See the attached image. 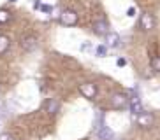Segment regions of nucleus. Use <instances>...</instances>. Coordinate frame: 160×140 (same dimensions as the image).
I'll return each instance as SVG.
<instances>
[{
	"label": "nucleus",
	"instance_id": "nucleus-1",
	"mask_svg": "<svg viewBox=\"0 0 160 140\" xmlns=\"http://www.w3.org/2000/svg\"><path fill=\"white\" fill-rule=\"evenodd\" d=\"M60 23L65 25V26H74L78 23V14L72 9H63L60 14Z\"/></svg>",
	"mask_w": 160,
	"mask_h": 140
},
{
	"label": "nucleus",
	"instance_id": "nucleus-2",
	"mask_svg": "<svg viewBox=\"0 0 160 140\" xmlns=\"http://www.w3.org/2000/svg\"><path fill=\"white\" fill-rule=\"evenodd\" d=\"M139 25L144 32H151L153 28H155V18H153V14L151 12H141V18H139Z\"/></svg>",
	"mask_w": 160,
	"mask_h": 140
},
{
	"label": "nucleus",
	"instance_id": "nucleus-3",
	"mask_svg": "<svg viewBox=\"0 0 160 140\" xmlns=\"http://www.w3.org/2000/svg\"><path fill=\"white\" fill-rule=\"evenodd\" d=\"M21 47H23L27 53H30V51H35V47H37V44H39V40H37V37L35 35H32V33H28V35H23L21 37Z\"/></svg>",
	"mask_w": 160,
	"mask_h": 140
},
{
	"label": "nucleus",
	"instance_id": "nucleus-4",
	"mask_svg": "<svg viewBox=\"0 0 160 140\" xmlns=\"http://www.w3.org/2000/svg\"><path fill=\"white\" fill-rule=\"evenodd\" d=\"M137 124L141 128H151L155 124V116L151 112H144L142 110L141 114H137Z\"/></svg>",
	"mask_w": 160,
	"mask_h": 140
},
{
	"label": "nucleus",
	"instance_id": "nucleus-5",
	"mask_svg": "<svg viewBox=\"0 0 160 140\" xmlns=\"http://www.w3.org/2000/svg\"><path fill=\"white\" fill-rule=\"evenodd\" d=\"M79 93L85 98H88V100H93L97 96V86L93 82H83L79 84Z\"/></svg>",
	"mask_w": 160,
	"mask_h": 140
},
{
	"label": "nucleus",
	"instance_id": "nucleus-6",
	"mask_svg": "<svg viewBox=\"0 0 160 140\" xmlns=\"http://www.w3.org/2000/svg\"><path fill=\"white\" fill-rule=\"evenodd\" d=\"M128 103V96L125 93H114L111 95V105L114 109H125Z\"/></svg>",
	"mask_w": 160,
	"mask_h": 140
},
{
	"label": "nucleus",
	"instance_id": "nucleus-7",
	"mask_svg": "<svg viewBox=\"0 0 160 140\" xmlns=\"http://www.w3.org/2000/svg\"><path fill=\"white\" fill-rule=\"evenodd\" d=\"M95 135H97V138H99V140H114L113 131L109 130L104 123L100 126H95Z\"/></svg>",
	"mask_w": 160,
	"mask_h": 140
},
{
	"label": "nucleus",
	"instance_id": "nucleus-8",
	"mask_svg": "<svg viewBox=\"0 0 160 140\" xmlns=\"http://www.w3.org/2000/svg\"><path fill=\"white\" fill-rule=\"evenodd\" d=\"M44 109H46V112L49 116H55V114H58V110H60V102L55 100V98H48L46 102H44Z\"/></svg>",
	"mask_w": 160,
	"mask_h": 140
},
{
	"label": "nucleus",
	"instance_id": "nucleus-9",
	"mask_svg": "<svg viewBox=\"0 0 160 140\" xmlns=\"http://www.w3.org/2000/svg\"><path fill=\"white\" fill-rule=\"evenodd\" d=\"M128 109H130V112L134 114V116H137V114H141L142 112V103L141 100H139V96H130L128 98Z\"/></svg>",
	"mask_w": 160,
	"mask_h": 140
},
{
	"label": "nucleus",
	"instance_id": "nucleus-10",
	"mask_svg": "<svg viewBox=\"0 0 160 140\" xmlns=\"http://www.w3.org/2000/svg\"><path fill=\"white\" fill-rule=\"evenodd\" d=\"M93 30L95 33H99V35H106V33H109V25L106 19H97V21H93Z\"/></svg>",
	"mask_w": 160,
	"mask_h": 140
},
{
	"label": "nucleus",
	"instance_id": "nucleus-11",
	"mask_svg": "<svg viewBox=\"0 0 160 140\" xmlns=\"http://www.w3.org/2000/svg\"><path fill=\"white\" fill-rule=\"evenodd\" d=\"M104 37H106V42H108L109 47H118L120 46V35H118L116 32H109V33H106Z\"/></svg>",
	"mask_w": 160,
	"mask_h": 140
},
{
	"label": "nucleus",
	"instance_id": "nucleus-12",
	"mask_svg": "<svg viewBox=\"0 0 160 140\" xmlns=\"http://www.w3.org/2000/svg\"><path fill=\"white\" fill-rule=\"evenodd\" d=\"M9 46H11L9 37H7V35H0V54H4V53L9 49Z\"/></svg>",
	"mask_w": 160,
	"mask_h": 140
},
{
	"label": "nucleus",
	"instance_id": "nucleus-13",
	"mask_svg": "<svg viewBox=\"0 0 160 140\" xmlns=\"http://www.w3.org/2000/svg\"><path fill=\"white\" fill-rule=\"evenodd\" d=\"M11 19V12L7 9H0V25H4V23H7Z\"/></svg>",
	"mask_w": 160,
	"mask_h": 140
},
{
	"label": "nucleus",
	"instance_id": "nucleus-14",
	"mask_svg": "<svg viewBox=\"0 0 160 140\" xmlns=\"http://www.w3.org/2000/svg\"><path fill=\"white\" fill-rule=\"evenodd\" d=\"M95 54L99 56V58H104V56L108 54V46H97V49H95Z\"/></svg>",
	"mask_w": 160,
	"mask_h": 140
},
{
	"label": "nucleus",
	"instance_id": "nucleus-15",
	"mask_svg": "<svg viewBox=\"0 0 160 140\" xmlns=\"http://www.w3.org/2000/svg\"><path fill=\"white\" fill-rule=\"evenodd\" d=\"M151 70H155L160 74V56H155L153 60H151Z\"/></svg>",
	"mask_w": 160,
	"mask_h": 140
},
{
	"label": "nucleus",
	"instance_id": "nucleus-16",
	"mask_svg": "<svg viewBox=\"0 0 160 140\" xmlns=\"http://www.w3.org/2000/svg\"><path fill=\"white\" fill-rule=\"evenodd\" d=\"M127 16H128V18H134V16H136V7H128V9H127Z\"/></svg>",
	"mask_w": 160,
	"mask_h": 140
},
{
	"label": "nucleus",
	"instance_id": "nucleus-17",
	"mask_svg": "<svg viewBox=\"0 0 160 140\" xmlns=\"http://www.w3.org/2000/svg\"><path fill=\"white\" fill-rule=\"evenodd\" d=\"M81 51H83V53H85V51H92V44H90V42L83 44V46H81Z\"/></svg>",
	"mask_w": 160,
	"mask_h": 140
},
{
	"label": "nucleus",
	"instance_id": "nucleus-18",
	"mask_svg": "<svg viewBox=\"0 0 160 140\" xmlns=\"http://www.w3.org/2000/svg\"><path fill=\"white\" fill-rule=\"evenodd\" d=\"M0 140H12V135H9V133H2V135H0Z\"/></svg>",
	"mask_w": 160,
	"mask_h": 140
},
{
	"label": "nucleus",
	"instance_id": "nucleus-19",
	"mask_svg": "<svg viewBox=\"0 0 160 140\" xmlns=\"http://www.w3.org/2000/svg\"><path fill=\"white\" fill-rule=\"evenodd\" d=\"M41 9H42V12H51V11H53V7H51V5H42Z\"/></svg>",
	"mask_w": 160,
	"mask_h": 140
},
{
	"label": "nucleus",
	"instance_id": "nucleus-20",
	"mask_svg": "<svg viewBox=\"0 0 160 140\" xmlns=\"http://www.w3.org/2000/svg\"><path fill=\"white\" fill-rule=\"evenodd\" d=\"M127 65V61L123 60V58H120V60H118V67H125Z\"/></svg>",
	"mask_w": 160,
	"mask_h": 140
},
{
	"label": "nucleus",
	"instance_id": "nucleus-21",
	"mask_svg": "<svg viewBox=\"0 0 160 140\" xmlns=\"http://www.w3.org/2000/svg\"><path fill=\"white\" fill-rule=\"evenodd\" d=\"M9 2H18V0H9Z\"/></svg>",
	"mask_w": 160,
	"mask_h": 140
}]
</instances>
